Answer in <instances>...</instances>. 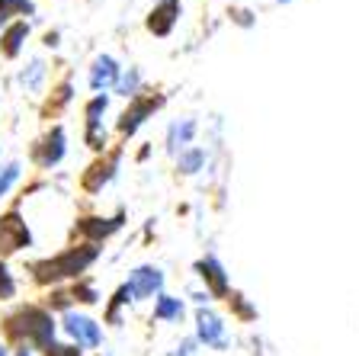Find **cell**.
<instances>
[{
	"label": "cell",
	"instance_id": "17",
	"mask_svg": "<svg viewBox=\"0 0 359 356\" xmlns=\"http://www.w3.org/2000/svg\"><path fill=\"white\" fill-rule=\"evenodd\" d=\"M10 10H22V13H32V4H29V0H0V20H4Z\"/></svg>",
	"mask_w": 359,
	"mask_h": 356
},
{
	"label": "cell",
	"instance_id": "24",
	"mask_svg": "<svg viewBox=\"0 0 359 356\" xmlns=\"http://www.w3.org/2000/svg\"><path fill=\"white\" fill-rule=\"evenodd\" d=\"M16 356H32V353H29V350H26V347H22V350H16Z\"/></svg>",
	"mask_w": 359,
	"mask_h": 356
},
{
	"label": "cell",
	"instance_id": "18",
	"mask_svg": "<svg viewBox=\"0 0 359 356\" xmlns=\"http://www.w3.org/2000/svg\"><path fill=\"white\" fill-rule=\"evenodd\" d=\"M22 36H26V22H20V26H13V29H10V36H7V55H16Z\"/></svg>",
	"mask_w": 359,
	"mask_h": 356
},
{
	"label": "cell",
	"instance_id": "1",
	"mask_svg": "<svg viewBox=\"0 0 359 356\" xmlns=\"http://www.w3.org/2000/svg\"><path fill=\"white\" fill-rule=\"evenodd\" d=\"M16 321H22V327L10 331L13 337L39 343V347H45V350L55 343V318L48 312H42V308H22V312L16 315Z\"/></svg>",
	"mask_w": 359,
	"mask_h": 356
},
{
	"label": "cell",
	"instance_id": "15",
	"mask_svg": "<svg viewBox=\"0 0 359 356\" xmlns=\"http://www.w3.org/2000/svg\"><path fill=\"white\" fill-rule=\"evenodd\" d=\"M16 177H20V164H7V167H0V196L16 183Z\"/></svg>",
	"mask_w": 359,
	"mask_h": 356
},
{
	"label": "cell",
	"instance_id": "6",
	"mask_svg": "<svg viewBox=\"0 0 359 356\" xmlns=\"http://www.w3.org/2000/svg\"><path fill=\"white\" fill-rule=\"evenodd\" d=\"M116 81H119V67H116V61H112L109 55H103V58L93 61V71H90V87H93V90H106V87H112Z\"/></svg>",
	"mask_w": 359,
	"mask_h": 356
},
{
	"label": "cell",
	"instance_id": "10",
	"mask_svg": "<svg viewBox=\"0 0 359 356\" xmlns=\"http://www.w3.org/2000/svg\"><path fill=\"white\" fill-rule=\"evenodd\" d=\"M154 106H157V103H151V100H144V103H135L132 110H128L126 116H122L119 128H122V132H135V128L142 126V122H144V116H148V112L154 110Z\"/></svg>",
	"mask_w": 359,
	"mask_h": 356
},
{
	"label": "cell",
	"instance_id": "23",
	"mask_svg": "<svg viewBox=\"0 0 359 356\" xmlns=\"http://www.w3.org/2000/svg\"><path fill=\"white\" fill-rule=\"evenodd\" d=\"M74 296L81 298V302H97V292L90 289V286H81V289H74Z\"/></svg>",
	"mask_w": 359,
	"mask_h": 356
},
{
	"label": "cell",
	"instance_id": "4",
	"mask_svg": "<svg viewBox=\"0 0 359 356\" xmlns=\"http://www.w3.org/2000/svg\"><path fill=\"white\" fill-rule=\"evenodd\" d=\"M196 341L209 350H228V331H224V321L218 318L209 308H199L196 312Z\"/></svg>",
	"mask_w": 359,
	"mask_h": 356
},
{
	"label": "cell",
	"instance_id": "21",
	"mask_svg": "<svg viewBox=\"0 0 359 356\" xmlns=\"http://www.w3.org/2000/svg\"><path fill=\"white\" fill-rule=\"evenodd\" d=\"M196 343H199V341H196V337H189V341H183L180 347H173L167 356H196Z\"/></svg>",
	"mask_w": 359,
	"mask_h": 356
},
{
	"label": "cell",
	"instance_id": "11",
	"mask_svg": "<svg viewBox=\"0 0 359 356\" xmlns=\"http://www.w3.org/2000/svg\"><path fill=\"white\" fill-rule=\"evenodd\" d=\"M61 154H65V132H61V128H55V132L48 135V141H45L42 164H45V167H52V164L61 161Z\"/></svg>",
	"mask_w": 359,
	"mask_h": 356
},
{
	"label": "cell",
	"instance_id": "9",
	"mask_svg": "<svg viewBox=\"0 0 359 356\" xmlns=\"http://www.w3.org/2000/svg\"><path fill=\"white\" fill-rule=\"evenodd\" d=\"M154 318L157 321H180V318H183V302H180V298H173V296H157Z\"/></svg>",
	"mask_w": 359,
	"mask_h": 356
},
{
	"label": "cell",
	"instance_id": "5",
	"mask_svg": "<svg viewBox=\"0 0 359 356\" xmlns=\"http://www.w3.org/2000/svg\"><path fill=\"white\" fill-rule=\"evenodd\" d=\"M128 292H132L135 302H142V298H151V296H161L164 289V273L157 267H138L132 276H128Z\"/></svg>",
	"mask_w": 359,
	"mask_h": 356
},
{
	"label": "cell",
	"instance_id": "26",
	"mask_svg": "<svg viewBox=\"0 0 359 356\" xmlns=\"http://www.w3.org/2000/svg\"><path fill=\"white\" fill-rule=\"evenodd\" d=\"M283 4H289V0H283Z\"/></svg>",
	"mask_w": 359,
	"mask_h": 356
},
{
	"label": "cell",
	"instance_id": "20",
	"mask_svg": "<svg viewBox=\"0 0 359 356\" xmlns=\"http://www.w3.org/2000/svg\"><path fill=\"white\" fill-rule=\"evenodd\" d=\"M138 84H142V77H138V71H128V74L122 77V84H119V93H126V97H128V93H132V90L138 87Z\"/></svg>",
	"mask_w": 359,
	"mask_h": 356
},
{
	"label": "cell",
	"instance_id": "3",
	"mask_svg": "<svg viewBox=\"0 0 359 356\" xmlns=\"http://www.w3.org/2000/svg\"><path fill=\"white\" fill-rule=\"evenodd\" d=\"M65 334L74 341V347L81 350V347H87V350H93V347H100L103 343V327L97 324L93 318H87V315H77V312H67L65 315Z\"/></svg>",
	"mask_w": 359,
	"mask_h": 356
},
{
	"label": "cell",
	"instance_id": "2",
	"mask_svg": "<svg viewBox=\"0 0 359 356\" xmlns=\"http://www.w3.org/2000/svg\"><path fill=\"white\" fill-rule=\"evenodd\" d=\"M93 260H97V247L67 251L65 257L42 263V267H39V270H42V273H39V279H65V276H77V273H83V270H87Z\"/></svg>",
	"mask_w": 359,
	"mask_h": 356
},
{
	"label": "cell",
	"instance_id": "16",
	"mask_svg": "<svg viewBox=\"0 0 359 356\" xmlns=\"http://www.w3.org/2000/svg\"><path fill=\"white\" fill-rule=\"evenodd\" d=\"M42 74H45V65H42V61H32L29 71H22V84L36 90V87H39V81H42Z\"/></svg>",
	"mask_w": 359,
	"mask_h": 356
},
{
	"label": "cell",
	"instance_id": "25",
	"mask_svg": "<svg viewBox=\"0 0 359 356\" xmlns=\"http://www.w3.org/2000/svg\"><path fill=\"white\" fill-rule=\"evenodd\" d=\"M0 356H10V353H7V347H4V343H0Z\"/></svg>",
	"mask_w": 359,
	"mask_h": 356
},
{
	"label": "cell",
	"instance_id": "12",
	"mask_svg": "<svg viewBox=\"0 0 359 356\" xmlns=\"http://www.w3.org/2000/svg\"><path fill=\"white\" fill-rule=\"evenodd\" d=\"M173 13H177V0H164V4L157 7V13L151 16V29H154V32H167L173 26Z\"/></svg>",
	"mask_w": 359,
	"mask_h": 356
},
{
	"label": "cell",
	"instance_id": "7",
	"mask_svg": "<svg viewBox=\"0 0 359 356\" xmlns=\"http://www.w3.org/2000/svg\"><path fill=\"white\" fill-rule=\"evenodd\" d=\"M199 273H202V279H209V286H212L215 296H224V292H228V276H224V267L215 257L199 260Z\"/></svg>",
	"mask_w": 359,
	"mask_h": 356
},
{
	"label": "cell",
	"instance_id": "19",
	"mask_svg": "<svg viewBox=\"0 0 359 356\" xmlns=\"http://www.w3.org/2000/svg\"><path fill=\"white\" fill-rule=\"evenodd\" d=\"M45 356H81V350L74 343H52V347L45 350Z\"/></svg>",
	"mask_w": 359,
	"mask_h": 356
},
{
	"label": "cell",
	"instance_id": "22",
	"mask_svg": "<svg viewBox=\"0 0 359 356\" xmlns=\"http://www.w3.org/2000/svg\"><path fill=\"white\" fill-rule=\"evenodd\" d=\"M13 296V279H10L7 267H0V298H10Z\"/></svg>",
	"mask_w": 359,
	"mask_h": 356
},
{
	"label": "cell",
	"instance_id": "14",
	"mask_svg": "<svg viewBox=\"0 0 359 356\" xmlns=\"http://www.w3.org/2000/svg\"><path fill=\"white\" fill-rule=\"evenodd\" d=\"M202 161H205V154H202L199 148H193V151H187V154H180V171H183V173H196Z\"/></svg>",
	"mask_w": 359,
	"mask_h": 356
},
{
	"label": "cell",
	"instance_id": "13",
	"mask_svg": "<svg viewBox=\"0 0 359 356\" xmlns=\"http://www.w3.org/2000/svg\"><path fill=\"white\" fill-rule=\"evenodd\" d=\"M106 112V97H97L93 103L87 106V126H90V135H97L100 128V116Z\"/></svg>",
	"mask_w": 359,
	"mask_h": 356
},
{
	"label": "cell",
	"instance_id": "8",
	"mask_svg": "<svg viewBox=\"0 0 359 356\" xmlns=\"http://www.w3.org/2000/svg\"><path fill=\"white\" fill-rule=\"evenodd\" d=\"M193 135H196V122H193V119L173 122V126H170V135H167V145H170V151H183V148H189Z\"/></svg>",
	"mask_w": 359,
	"mask_h": 356
}]
</instances>
